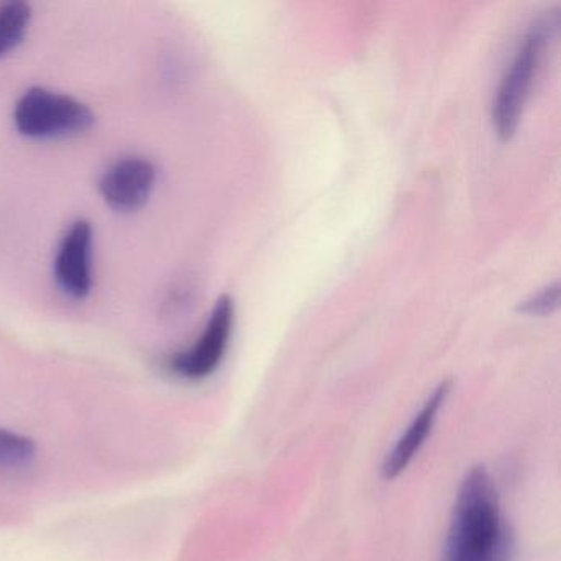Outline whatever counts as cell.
<instances>
[{"mask_svg":"<svg viewBox=\"0 0 561 561\" xmlns=\"http://www.w3.org/2000/svg\"><path fill=\"white\" fill-rule=\"evenodd\" d=\"M442 561H514V535L485 466H472L459 484Z\"/></svg>","mask_w":561,"mask_h":561,"instance_id":"1","label":"cell"},{"mask_svg":"<svg viewBox=\"0 0 561 561\" xmlns=\"http://www.w3.org/2000/svg\"><path fill=\"white\" fill-rule=\"evenodd\" d=\"M234 328V301L228 295L216 300L198 340L169 360V369L185 380H203L216 373L225 359Z\"/></svg>","mask_w":561,"mask_h":561,"instance_id":"4","label":"cell"},{"mask_svg":"<svg viewBox=\"0 0 561 561\" xmlns=\"http://www.w3.org/2000/svg\"><path fill=\"white\" fill-rule=\"evenodd\" d=\"M557 27V14H548V18L534 21L499 83L492 103V121L502 139H508L517 129L547 42L553 37Z\"/></svg>","mask_w":561,"mask_h":561,"instance_id":"2","label":"cell"},{"mask_svg":"<svg viewBox=\"0 0 561 561\" xmlns=\"http://www.w3.org/2000/svg\"><path fill=\"white\" fill-rule=\"evenodd\" d=\"M157 169L144 157H124L101 175L100 188L104 203L117 213L139 211L156 188Z\"/></svg>","mask_w":561,"mask_h":561,"instance_id":"6","label":"cell"},{"mask_svg":"<svg viewBox=\"0 0 561 561\" xmlns=\"http://www.w3.org/2000/svg\"><path fill=\"white\" fill-rule=\"evenodd\" d=\"M93 226L87 219H77L58 245L55 280L58 288L73 300H84L93 290Z\"/></svg>","mask_w":561,"mask_h":561,"instance_id":"5","label":"cell"},{"mask_svg":"<svg viewBox=\"0 0 561 561\" xmlns=\"http://www.w3.org/2000/svg\"><path fill=\"white\" fill-rule=\"evenodd\" d=\"M32 22V8L22 0L0 5V58L8 57L24 42Z\"/></svg>","mask_w":561,"mask_h":561,"instance_id":"8","label":"cell"},{"mask_svg":"<svg viewBox=\"0 0 561 561\" xmlns=\"http://www.w3.org/2000/svg\"><path fill=\"white\" fill-rule=\"evenodd\" d=\"M449 392H451V382L445 380L425 400L422 409L413 416L405 432L397 439L396 445L390 449L389 455L386 456V461L382 465L383 479L392 481V479L399 478L409 468L410 462L415 459L420 449L425 446L428 436L432 435L436 420H438L439 410L445 405Z\"/></svg>","mask_w":561,"mask_h":561,"instance_id":"7","label":"cell"},{"mask_svg":"<svg viewBox=\"0 0 561 561\" xmlns=\"http://www.w3.org/2000/svg\"><path fill=\"white\" fill-rule=\"evenodd\" d=\"M558 297H560V285H558V282H553V284L541 288L538 294L531 295L524 304L518 305V311L527 314H538V317L550 314L558 307Z\"/></svg>","mask_w":561,"mask_h":561,"instance_id":"10","label":"cell"},{"mask_svg":"<svg viewBox=\"0 0 561 561\" xmlns=\"http://www.w3.org/2000/svg\"><path fill=\"white\" fill-rule=\"evenodd\" d=\"M14 123L28 139H61L91 129L94 114L77 98L35 87L25 91L15 104Z\"/></svg>","mask_w":561,"mask_h":561,"instance_id":"3","label":"cell"},{"mask_svg":"<svg viewBox=\"0 0 561 561\" xmlns=\"http://www.w3.org/2000/svg\"><path fill=\"white\" fill-rule=\"evenodd\" d=\"M37 443L12 430L0 428V472H21L37 459Z\"/></svg>","mask_w":561,"mask_h":561,"instance_id":"9","label":"cell"}]
</instances>
